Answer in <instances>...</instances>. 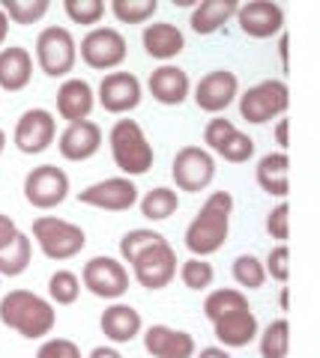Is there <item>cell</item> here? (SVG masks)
<instances>
[{"label": "cell", "instance_id": "cell-31", "mask_svg": "<svg viewBox=\"0 0 320 358\" xmlns=\"http://www.w3.org/2000/svg\"><path fill=\"white\" fill-rule=\"evenodd\" d=\"M156 0H114L111 3V13L120 24H144L156 15Z\"/></svg>", "mask_w": 320, "mask_h": 358}, {"label": "cell", "instance_id": "cell-3", "mask_svg": "<svg viewBox=\"0 0 320 358\" xmlns=\"http://www.w3.org/2000/svg\"><path fill=\"white\" fill-rule=\"evenodd\" d=\"M108 143H111L114 164L126 176H141L153 167V159H156L153 143L147 141V134L141 131L135 120H117L111 134H108Z\"/></svg>", "mask_w": 320, "mask_h": 358}, {"label": "cell", "instance_id": "cell-9", "mask_svg": "<svg viewBox=\"0 0 320 358\" xmlns=\"http://www.w3.org/2000/svg\"><path fill=\"white\" fill-rule=\"evenodd\" d=\"M171 176L180 192H204L216 176V162H213V155L201 147H183L174 155Z\"/></svg>", "mask_w": 320, "mask_h": 358}, {"label": "cell", "instance_id": "cell-29", "mask_svg": "<svg viewBox=\"0 0 320 358\" xmlns=\"http://www.w3.org/2000/svg\"><path fill=\"white\" fill-rule=\"evenodd\" d=\"M30 254H33L30 239L25 236V233H18L15 242L9 245L6 251H0V275L15 278V275H21V272H27V266H30Z\"/></svg>", "mask_w": 320, "mask_h": 358}, {"label": "cell", "instance_id": "cell-43", "mask_svg": "<svg viewBox=\"0 0 320 358\" xmlns=\"http://www.w3.org/2000/svg\"><path fill=\"white\" fill-rule=\"evenodd\" d=\"M18 236V227H15V221L9 218V215H0V251H6L9 245L15 242Z\"/></svg>", "mask_w": 320, "mask_h": 358}, {"label": "cell", "instance_id": "cell-39", "mask_svg": "<svg viewBox=\"0 0 320 358\" xmlns=\"http://www.w3.org/2000/svg\"><path fill=\"white\" fill-rule=\"evenodd\" d=\"M263 272H267L272 281H288L291 278V251H288V245H279V248L270 251Z\"/></svg>", "mask_w": 320, "mask_h": 358}, {"label": "cell", "instance_id": "cell-4", "mask_svg": "<svg viewBox=\"0 0 320 358\" xmlns=\"http://www.w3.org/2000/svg\"><path fill=\"white\" fill-rule=\"evenodd\" d=\"M33 239L39 242V248L48 260H72L87 245V236L78 224L54 215H42L33 221Z\"/></svg>", "mask_w": 320, "mask_h": 358}, {"label": "cell", "instance_id": "cell-7", "mask_svg": "<svg viewBox=\"0 0 320 358\" xmlns=\"http://www.w3.org/2000/svg\"><path fill=\"white\" fill-rule=\"evenodd\" d=\"M126 36L114 27H96L81 39V60L90 69H114L126 60Z\"/></svg>", "mask_w": 320, "mask_h": 358}, {"label": "cell", "instance_id": "cell-5", "mask_svg": "<svg viewBox=\"0 0 320 358\" xmlns=\"http://www.w3.org/2000/svg\"><path fill=\"white\" fill-rule=\"evenodd\" d=\"M78 45L66 27H46L36 39V63L48 78H63L75 69Z\"/></svg>", "mask_w": 320, "mask_h": 358}, {"label": "cell", "instance_id": "cell-10", "mask_svg": "<svg viewBox=\"0 0 320 358\" xmlns=\"http://www.w3.org/2000/svg\"><path fill=\"white\" fill-rule=\"evenodd\" d=\"M132 268H135V281L147 289H162L174 281L176 275V254L168 242H159L153 248L141 251L135 260H132Z\"/></svg>", "mask_w": 320, "mask_h": 358}, {"label": "cell", "instance_id": "cell-6", "mask_svg": "<svg viewBox=\"0 0 320 358\" xmlns=\"http://www.w3.org/2000/svg\"><path fill=\"white\" fill-rule=\"evenodd\" d=\"M291 105L288 84L284 81H260L258 87H249L239 96V114L249 122H270L272 117L284 114Z\"/></svg>", "mask_w": 320, "mask_h": 358}, {"label": "cell", "instance_id": "cell-46", "mask_svg": "<svg viewBox=\"0 0 320 358\" xmlns=\"http://www.w3.org/2000/svg\"><path fill=\"white\" fill-rule=\"evenodd\" d=\"M90 358H123L117 350H111V346H96V350L90 352Z\"/></svg>", "mask_w": 320, "mask_h": 358}, {"label": "cell", "instance_id": "cell-30", "mask_svg": "<svg viewBox=\"0 0 320 358\" xmlns=\"http://www.w3.org/2000/svg\"><path fill=\"white\" fill-rule=\"evenodd\" d=\"M291 350V326L288 320H275L270 322L260 334V355L263 358H288Z\"/></svg>", "mask_w": 320, "mask_h": 358}, {"label": "cell", "instance_id": "cell-38", "mask_svg": "<svg viewBox=\"0 0 320 358\" xmlns=\"http://www.w3.org/2000/svg\"><path fill=\"white\" fill-rule=\"evenodd\" d=\"M218 155H222L225 162L242 164V162H249L251 155H255V141H251L249 134H242V131L237 129V131L222 143V147H218Z\"/></svg>", "mask_w": 320, "mask_h": 358}, {"label": "cell", "instance_id": "cell-8", "mask_svg": "<svg viewBox=\"0 0 320 358\" xmlns=\"http://www.w3.org/2000/svg\"><path fill=\"white\" fill-rule=\"evenodd\" d=\"M25 197L36 209H54L69 197V176L54 164L33 167L25 179Z\"/></svg>", "mask_w": 320, "mask_h": 358}, {"label": "cell", "instance_id": "cell-41", "mask_svg": "<svg viewBox=\"0 0 320 358\" xmlns=\"http://www.w3.org/2000/svg\"><path fill=\"white\" fill-rule=\"evenodd\" d=\"M267 233L272 239H281V242L291 236V209H288V203L275 206L267 215Z\"/></svg>", "mask_w": 320, "mask_h": 358}, {"label": "cell", "instance_id": "cell-24", "mask_svg": "<svg viewBox=\"0 0 320 358\" xmlns=\"http://www.w3.org/2000/svg\"><path fill=\"white\" fill-rule=\"evenodd\" d=\"M102 331L108 341L129 343L141 334V313L132 305H111L102 313Z\"/></svg>", "mask_w": 320, "mask_h": 358}, {"label": "cell", "instance_id": "cell-15", "mask_svg": "<svg viewBox=\"0 0 320 358\" xmlns=\"http://www.w3.org/2000/svg\"><path fill=\"white\" fill-rule=\"evenodd\" d=\"M239 93V81L234 72L228 69H216V72H207L201 81L195 87V105L207 110V114H218L225 110L230 102L237 99Z\"/></svg>", "mask_w": 320, "mask_h": 358}, {"label": "cell", "instance_id": "cell-32", "mask_svg": "<svg viewBox=\"0 0 320 358\" xmlns=\"http://www.w3.org/2000/svg\"><path fill=\"white\" fill-rule=\"evenodd\" d=\"M0 9L6 13L9 21L15 24H36L48 13V0H4Z\"/></svg>", "mask_w": 320, "mask_h": 358}, {"label": "cell", "instance_id": "cell-33", "mask_svg": "<svg viewBox=\"0 0 320 358\" xmlns=\"http://www.w3.org/2000/svg\"><path fill=\"white\" fill-rule=\"evenodd\" d=\"M234 281L239 287H249V289H258L267 281V272H263V263L258 260L255 254H239L234 260Z\"/></svg>", "mask_w": 320, "mask_h": 358}, {"label": "cell", "instance_id": "cell-48", "mask_svg": "<svg viewBox=\"0 0 320 358\" xmlns=\"http://www.w3.org/2000/svg\"><path fill=\"white\" fill-rule=\"evenodd\" d=\"M288 48H291L288 36H281V42H279V54H281V63H284V66H288Z\"/></svg>", "mask_w": 320, "mask_h": 358}, {"label": "cell", "instance_id": "cell-27", "mask_svg": "<svg viewBox=\"0 0 320 358\" xmlns=\"http://www.w3.org/2000/svg\"><path fill=\"white\" fill-rule=\"evenodd\" d=\"M237 310H249V299L242 296L239 289H216V293H209L204 301V313L209 322L230 317V313H237Z\"/></svg>", "mask_w": 320, "mask_h": 358}, {"label": "cell", "instance_id": "cell-25", "mask_svg": "<svg viewBox=\"0 0 320 358\" xmlns=\"http://www.w3.org/2000/svg\"><path fill=\"white\" fill-rule=\"evenodd\" d=\"M186 48L180 27L174 24H147L144 27V51L156 60H171Z\"/></svg>", "mask_w": 320, "mask_h": 358}, {"label": "cell", "instance_id": "cell-17", "mask_svg": "<svg viewBox=\"0 0 320 358\" xmlns=\"http://www.w3.org/2000/svg\"><path fill=\"white\" fill-rule=\"evenodd\" d=\"M60 155L69 162H87L93 159L102 147V129L90 120H81V122H69V129L60 134L57 141Z\"/></svg>", "mask_w": 320, "mask_h": 358}, {"label": "cell", "instance_id": "cell-18", "mask_svg": "<svg viewBox=\"0 0 320 358\" xmlns=\"http://www.w3.org/2000/svg\"><path fill=\"white\" fill-rule=\"evenodd\" d=\"M144 346L153 358H192L195 338L168 326H150L144 334Z\"/></svg>", "mask_w": 320, "mask_h": 358}, {"label": "cell", "instance_id": "cell-35", "mask_svg": "<svg viewBox=\"0 0 320 358\" xmlns=\"http://www.w3.org/2000/svg\"><path fill=\"white\" fill-rule=\"evenodd\" d=\"M159 242H165V236L156 233V230H132V233H126V236L120 239V254H123L126 263H132L141 251H147V248H153V245H159Z\"/></svg>", "mask_w": 320, "mask_h": 358}, {"label": "cell", "instance_id": "cell-28", "mask_svg": "<svg viewBox=\"0 0 320 358\" xmlns=\"http://www.w3.org/2000/svg\"><path fill=\"white\" fill-rule=\"evenodd\" d=\"M176 209H180V197H176V192H171V188H153V192H147L144 200H141V215L150 221L171 218Z\"/></svg>", "mask_w": 320, "mask_h": 358}, {"label": "cell", "instance_id": "cell-1", "mask_svg": "<svg viewBox=\"0 0 320 358\" xmlns=\"http://www.w3.org/2000/svg\"><path fill=\"white\" fill-rule=\"evenodd\" d=\"M230 209H234V197L228 192H213L207 197L204 209L195 215V221L186 230V248H189L195 257L216 254L228 239L230 230Z\"/></svg>", "mask_w": 320, "mask_h": 358}, {"label": "cell", "instance_id": "cell-40", "mask_svg": "<svg viewBox=\"0 0 320 358\" xmlns=\"http://www.w3.org/2000/svg\"><path fill=\"white\" fill-rule=\"evenodd\" d=\"M237 131V126L230 120H225V117H216V120H209L207 122V129H204V141H207V147L213 150V152H218V147L230 138V134Z\"/></svg>", "mask_w": 320, "mask_h": 358}, {"label": "cell", "instance_id": "cell-22", "mask_svg": "<svg viewBox=\"0 0 320 358\" xmlns=\"http://www.w3.org/2000/svg\"><path fill=\"white\" fill-rule=\"evenodd\" d=\"M237 9H239L237 0H204V3H197L192 9L189 24L197 36H209V33H216L218 27H225L228 21L237 15Z\"/></svg>", "mask_w": 320, "mask_h": 358}, {"label": "cell", "instance_id": "cell-26", "mask_svg": "<svg viewBox=\"0 0 320 358\" xmlns=\"http://www.w3.org/2000/svg\"><path fill=\"white\" fill-rule=\"evenodd\" d=\"M288 155L284 152H270L258 162V185L272 197H288Z\"/></svg>", "mask_w": 320, "mask_h": 358}, {"label": "cell", "instance_id": "cell-14", "mask_svg": "<svg viewBox=\"0 0 320 358\" xmlns=\"http://www.w3.org/2000/svg\"><path fill=\"white\" fill-rule=\"evenodd\" d=\"M99 105L108 114H129L141 105V81L132 72H111L99 84Z\"/></svg>", "mask_w": 320, "mask_h": 358}, {"label": "cell", "instance_id": "cell-20", "mask_svg": "<svg viewBox=\"0 0 320 358\" xmlns=\"http://www.w3.org/2000/svg\"><path fill=\"white\" fill-rule=\"evenodd\" d=\"M93 87L81 81V78H69L60 90H57V114L66 120V122H81L90 117L93 110Z\"/></svg>", "mask_w": 320, "mask_h": 358}, {"label": "cell", "instance_id": "cell-49", "mask_svg": "<svg viewBox=\"0 0 320 358\" xmlns=\"http://www.w3.org/2000/svg\"><path fill=\"white\" fill-rule=\"evenodd\" d=\"M4 147H6V134H4V129H0V152H4Z\"/></svg>", "mask_w": 320, "mask_h": 358}, {"label": "cell", "instance_id": "cell-23", "mask_svg": "<svg viewBox=\"0 0 320 358\" xmlns=\"http://www.w3.org/2000/svg\"><path fill=\"white\" fill-rule=\"evenodd\" d=\"M33 78V57L27 48H4L0 51V87L9 93L25 90Z\"/></svg>", "mask_w": 320, "mask_h": 358}, {"label": "cell", "instance_id": "cell-36", "mask_svg": "<svg viewBox=\"0 0 320 358\" xmlns=\"http://www.w3.org/2000/svg\"><path fill=\"white\" fill-rule=\"evenodd\" d=\"M63 9H66V15H69L75 24H87V27L99 24L102 15H105V3H102V0H66Z\"/></svg>", "mask_w": 320, "mask_h": 358}, {"label": "cell", "instance_id": "cell-11", "mask_svg": "<svg viewBox=\"0 0 320 358\" xmlns=\"http://www.w3.org/2000/svg\"><path fill=\"white\" fill-rule=\"evenodd\" d=\"M54 138H57V122H54L51 110H42V108H33L25 110L15 126V147L25 152V155H39L46 152Z\"/></svg>", "mask_w": 320, "mask_h": 358}, {"label": "cell", "instance_id": "cell-47", "mask_svg": "<svg viewBox=\"0 0 320 358\" xmlns=\"http://www.w3.org/2000/svg\"><path fill=\"white\" fill-rule=\"evenodd\" d=\"M6 36H9V18H6L4 9H0V45L6 42Z\"/></svg>", "mask_w": 320, "mask_h": 358}, {"label": "cell", "instance_id": "cell-37", "mask_svg": "<svg viewBox=\"0 0 320 358\" xmlns=\"http://www.w3.org/2000/svg\"><path fill=\"white\" fill-rule=\"evenodd\" d=\"M180 278H183V284L189 287V289H207L209 284H213V266H209L207 260H201V257H192V260H186L180 266Z\"/></svg>", "mask_w": 320, "mask_h": 358}, {"label": "cell", "instance_id": "cell-16", "mask_svg": "<svg viewBox=\"0 0 320 358\" xmlns=\"http://www.w3.org/2000/svg\"><path fill=\"white\" fill-rule=\"evenodd\" d=\"M237 21L251 39H270L284 27V9L272 0H251L237 9Z\"/></svg>", "mask_w": 320, "mask_h": 358}, {"label": "cell", "instance_id": "cell-42", "mask_svg": "<svg viewBox=\"0 0 320 358\" xmlns=\"http://www.w3.org/2000/svg\"><path fill=\"white\" fill-rule=\"evenodd\" d=\"M36 358H81V350H78V343H72L66 338H54L39 346Z\"/></svg>", "mask_w": 320, "mask_h": 358}, {"label": "cell", "instance_id": "cell-12", "mask_svg": "<svg viewBox=\"0 0 320 358\" xmlns=\"http://www.w3.org/2000/svg\"><path fill=\"white\" fill-rule=\"evenodd\" d=\"M81 281L99 299H120L129 289V272L123 268V263L111 260V257H93L84 266Z\"/></svg>", "mask_w": 320, "mask_h": 358}, {"label": "cell", "instance_id": "cell-21", "mask_svg": "<svg viewBox=\"0 0 320 358\" xmlns=\"http://www.w3.org/2000/svg\"><path fill=\"white\" fill-rule=\"evenodd\" d=\"M213 326H216V338H218V343H222L225 350L228 346L230 350H239V346H249L251 341L258 338V320H255V313H251V308L216 320Z\"/></svg>", "mask_w": 320, "mask_h": 358}, {"label": "cell", "instance_id": "cell-13", "mask_svg": "<svg viewBox=\"0 0 320 358\" xmlns=\"http://www.w3.org/2000/svg\"><path fill=\"white\" fill-rule=\"evenodd\" d=\"M78 197L87 206H96L105 212H126L138 203V188L129 176H114V179H102V182L84 188Z\"/></svg>", "mask_w": 320, "mask_h": 358}, {"label": "cell", "instance_id": "cell-19", "mask_svg": "<svg viewBox=\"0 0 320 358\" xmlns=\"http://www.w3.org/2000/svg\"><path fill=\"white\" fill-rule=\"evenodd\" d=\"M150 96L156 99L159 105H183L186 96H189V75H186L180 66H159L156 72L150 75Z\"/></svg>", "mask_w": 320, "mask_h": 358}, {"label": "cell", "instance_id": "cell-45", "mask_svg": "<svg viewBox=\"0 0 320 358\" xmlns=\"http://www.w3.org/2000/svg\"><path fill=\"white\" fill-rule=\"evenodd\" d=\"M275 141H279L281 150L288 147V120H279V126H275Z\"/></svg>", "mask_w": 320, "mask_h": 358}, {"label": "cell", "instance_id": "cell-44", "mask_svg": "<svg viewBox=\"0 0 320 358\" xmlns=\"http://www.w3.org/2000/svg\"><path fill=\"white\" fill-rule=\"evenodd\" d=\"M197 358H230V352L225 350V346H207V350H201Z\"/></svg>", "mask_w": 320, "mask_h": 358}, {"label": "cell", "instance_id": "cell-34", "mask_svg": "<svg viewBox=\"0 0 320 358\" xmlns=\"http://www.w3.org/2000/svg\"><path fill=\"white\" fill-rule=\"evenodd\" d=\"M81 293V281L75 272H66V268H60V272L51 275L48 281V296L57 301V305H72L75 299H78Z\"/></svg>", "mask_w": 320, "mask_h": 358}, {"label": "cell", "instance_id": "cell-2", "mask_svg": "<svg viewBox=\"0 0 320 358\" xmlns=\"http://www.w3.org/2000/svg\"><path fill=\"white\" fill-rule=\"evenodd\" d=\"M0 322L9 329H15L21 338H46L51 334L57 313L46 299H39L36 293L27 289H13L0 299Z\"/></svg>", "mask_w": 320, "mask_h": 358}]
</instances>
